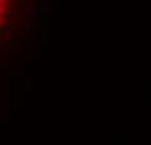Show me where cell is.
Returning <instances> with one entry per match:
<instances>
[{
  "mask_svg": "<svg viewBox=\"0 0 151 145\" xmlns=\"http://www.w3.org/2000/svg\"><path fill=\"white\" fill-rule=\"evenodd\" d=\"M32 83H34V78H26V90H28V92H29V90H32Z\"/></svg>",
  "mask_w": 151,
  "mask_h": 145,
  "instance_id": "6da1fadb",
  "label": "cell"
}]
</instances>
